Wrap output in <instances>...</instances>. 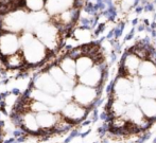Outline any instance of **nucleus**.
<instances>
[{
  "label": "nucleus",
  "mask_w": 156,
  "mask_h": 143,
  "mask_svg": "<svg viewBox=\"0 0 156 143\" xmlns=\"http://www.w3.org/2000/svg\"><path fill=\"white\" fill-rule=\"evenodd\" d=\"M109 99H116L129 105L134 103V84L133 78L118 74L112 82V92Z\"/></svg>",
  "instance_id": "f257e3e1"
},
{
  "label": "nucleus",
  "mask_w": 156,
  "mask_h": 143,
  "mask_svg": "<svg viewBox=\"0 0 156 143\" xmlns=\"http://www.w3.org/2000/svg\"><path fill=\"white\" fill-rule=\"evenodd\" d=\"M125 118L129 121L131 124H133L134 126H136L139 129L141 133H146L151 126H152L154 123L149 121L146 117L144 116L141 109L139 108L137 104L133 103V104H129L127 106V110L125 113Z\"/></svg>",
  "instance_id": "f03ea898"
},
{
  "label": "nucleus",
  "mask_w": 156,
  "mask_h": 143,
  "mask_svg": "<svg viewBox=\"0 0 156 143\" xmlns=\"http://www.w3.org/2000/svg\"><path fill=\"white\" fill-rule=\"evenodd\" d=\"M141 61L142 59L138 57L135 53H133L129 50L125 51L121 57V61H120V72H121L120 74L129 76L131 78L138 76V68H139Z\"/></svg>",
  "instance_id": "7ed1b4c3"
},
{
  "label": "nucleus",
  "mask_w": 156,
  "mask_h": 143,
  "mask_svg": "<svg viewBox=\"0 0 156 143\" xmlns=\"http://www.w3.org/2000/svg\"><path fill=\"white\" fill-rule=\"evenodd\" d=\"M127 106H129V105L125 104L122 101L108 98V102L106 103L104 109L108 111L112 118H117V117L125 116L126 110H127Z\"/></svg>",
  "instance_id": "20e7f679"
},
{
  "label": "nucleus",
  "mask_w": 156,
  "mask_h": 143,
  "mask_svg": "<svg viewBox=\"0 0 156 143\" xmlns=\"http://www.w3.org/2000/svg\"><path fill=\"white\" fill-rule=\"evenodd\" d=\"M139 108L141 109L144 116L149 121L154 123L156 121V100L148 98H141L137 103Z\"/></svg>",
  "instance_id": "39448f33"
},
{
  "label": "nucleus",
  "mask_w": 156,
  "mask_h": 143,
  "mask_svg": "<svg viewBox=\"0 0 156 143\" xmlns=\"http://www.w3.org/2000/svg\"><path fill=\"white\" fill-rule=\"evenodd\" d=\"M138 78L156 75V64L150 59H144L138 68Z\"/></svg>",
  "instance_id": "423d86ee"
},
{
  "label": "nucleus",
  "mask_w": 156,
  "mask_h": 143,
  "mask_svg": "<svg viewBox=\"0 0 156 143\" xmlns=\"http://www.w3.org/2000/svg\"><path fill=\"white\" fill-rule=\"evenodd\" d=\"M139 84L142 89H156V75L139 78Z\"/></svg>",
  "instance_id": "0eeeda50"
},
{
  "label": "nucleus",
  "mask_w": 156,
  "mask_h": 143,
  "mask_svg": "<svg viewBox=\"0 0 156 143\" xmlns=\"http://www.w3.org/2000/svg\"><path fill=\"white\" fill-rule=\"evenodd\" d=\"M142 98H148L156 100V89H142Z\"/></svg>",
  "instance_id": "6e6552de"
},
{
  "label": "nucleus",
  "mask_w": 156,
  "mask_h": 143,
  "mask_svg": "<svg viewBox=\"0 0 156 143\" xmlns=\"http://www.w3.org/2000/svg\"><path fill=\"white\" fill-rule=\"evenodd\" d=\"M4 139V129H3V123L0 120V143H3Z\"/></svg>",
  "instance_id": "1a4fd4ad"
},
{
  "label": "nucleus",
  "mask_w": 156,
  "mask_h": 143,
  "mask_svg": "<svg viewBox=\"0 0 156 143\" xmlns=\"http://www.w3.org/2000/svg\"><path fill=\"white\" fill-rule=\"evenodd\" d=\"M134 36H135V29H132V31H131V32H129V34H127L126 36H125V39H124V40H125V41H129V40H131V39L133 38Z\"/></svg>",
  "instance_id": "9d476101"
}]
</instances>
